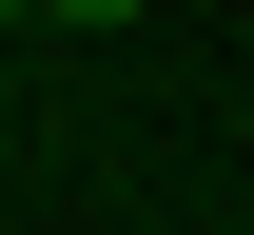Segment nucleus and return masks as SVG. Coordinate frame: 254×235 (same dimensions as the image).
<instances>
[{
    "mask_svg": "<svg viewBox=\"0 0 254 235\" xmlns=\"http://www.w3.org/2000/svg\"><path fill=\"white\" fill-rule=\"evenodd\" d=\"M39 20H137V0H39Z\"/></svg>",
    "mask_w": 254,
    "mask_h": 235,
    "instance_id": "f257e3e1",
    "label": "nucleus"
},
{
    "mask_svg": "<svg viewBox=\"0 0 254 235\" xmlns=\"http://www.w3.org/2000/svg\"><path fill=\"white\" fill-rule=\"evenodd\" d=\"M20 20H39V0H0V39H20Z\"/></svg>",
    "mask_w": 254,
    "mask_h": 235,
    "instance_id": "f03ea898",
    "label": "nucleus"
}]
</instances>
